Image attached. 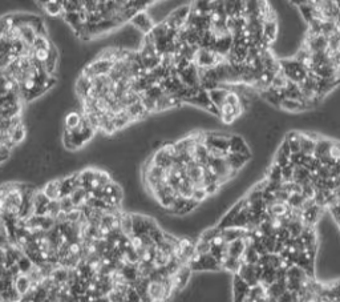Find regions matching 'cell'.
Listing matches in <instances>:
<instances>
[{
  "label": "cell",
  "mask_w": 340,
  "mask_h": 302,
  "mask_svg": "<svg viewBox=\"0 0 340 302\" xmlns=\"http://www.w3.org/2000/svg\"><path fill=\"white\" fill-rule=\"evenodd\" d=\"M0 302H4V297H3V293H0Z\"/></svg>",
  "instance_id": "7c38bea8"
},
{
  "label": "cell",
  "mask_w": 340,
  "mask_h": 302,
  "mask_svg": "<svg viewBox=\"0 0 340 302\" xmlns=\"http://www.w3.org/2000/svg\"><path fill=\"white\" fill-rule=\"evenodd\" d=\"M279 63L280 69L290 82L300 84L308 75V69L302 63H299L297 59H282V60H279Z\"/></svg>",
  "instance_id": "6da1fadb"
},
{
  "label": "cell",
  "mask_w": 340,
  "mask_h": 302,
  "mask_svg": "<svg viewBox=\"0 0 340 302\" xmlns=\"http://www.w3.org/2000/svg\"><path fill=\"white\" fill-rule=\"evenodd\" d=\"M251 159L250 156H246V155H241V153H231L229 152V155L226 156V161L230 165L232 170H236V172H239V170L242 169L243 166L246 165L249 163V160Z\"/></svg>",
  "instance_id": "52a82bcc"
},
{
  "label": "cell",
  "mask_w": 340,
  "mask_h": 302,
  "mask_svg": "<svg viewBox=\"0 0 340 302\" xmlns=\"http://www.w3.org/2000/svg\"><path fill=\"white\" fill-rule=\"evenodd\" d=\"M14 288L24 298L25 295L30 294L31 288H32V281H31L30 277L25 273H20V274H17L14 279Z\"/></svg>",
  "instance_id": "5b68a950"
},
{
  "label": "cell",
  "mask_w": 340,
  "mask_h": 302,
  "mask_svg": "<svg viewBox=\"0 0 340 302\" xmlns=\"http://www.w3.org/2000/svg\"><path fill=\"white\" fill-rule=\"evenodd\" d=\"M81 121H83V113L77 112V111H69L64 117V129L72 131V129L77 128Z\"/></svg>",
  "instance_id": "9c48e42d"
},
{
  "label": "cell",
  "mask_w": 340,
  "mask_h": 302,
  "mask_svg": "<svg viewBox=\"0 0 340 302\" xmlns=\"http://www.w3.org/2000/svg\"><path fill=\"white\" fill-rule=\"evenodd\" d=\"M43 193L49 198L51 201L54 200H60L61 198V184H60V177H55L51 180H47L44 183L43 188Z\"/></svg>",
  "instance_id": "3957f363"
},
{
  "label": "cell",
  "mask_w": 340,
  "mask_h": 302,
  "mask_svg": "<svg viewBox=\"0 0 340 302\" xmlns=\"http://www.w3.org/2000/svg\"><path fill=\"white\" fill-rule=\"evenodd\" d=\"M280 109L290 113L306 112L303 103L298 102V100H293V98H283L282 103H280Z\"/></svg>",
  "instance_id": "ba28073f"
},
{
  "label": "cell",
  "mask_w": 340,
  "mask_h": 302,
  "mask_svg": "<svg viewBox=\"0 0 340 302\" xmlns=\"http://www.w3.org/2000/svg\"><path fill=\"white\" fill-rule=\"evenodd\" d=\"M129 23H130L132 27L135 28L137 32H140L142 36H144V35L150 34L155 26L153 17L150 16L145 10L137 11V12L130 17Z\"/></svg>",
  "instance_id": "7a4b0ae2"
},
{
  "label": "cell",
  "mask_w": 340,
  "mask_h": 302,
  "mask_svg": "<svg viewBox=\"0 0 340 302\" xmlns=\"http://www.w3.org/2000/svg\"><path fill=\"white\" fill-rule=\"evenodd\" d=\"M44 11L47 12L49 16L56 17L60 16V15H64V4L59 2V0H49L48 3H45L43 6Z\"/></svg>",
  "instance_id": "30bf717a"
},
{
  "label": "cell",
  "mask_w": 340,
  "mask_h": 302,
  "mask_svg": "<svg viewBox=\"0 0 340 302\" xmlns=\"http://www.w3.org/2000/svg\"><path fill=\"white\" fill-rule=\"evenodd\" d=\"M230 152L231 153H241V155H246V156L251 157V152H250L249 145L246 144L245 139L239 135H231L230 136Z\"/></svg>",
  "instance_id": "277c9868"
},
{
  "label": "cell",
  "mask_w": 340,
  "mask_h": 302,
  "mask_svg": "<svg viewBox=\"0 0 340 302\" xmlns=\"http://www.w3.org/2000/svg\"><path fill=\"white\" fill-rule=\"evenodd\" d=\"M287 2H290V3L293 4V6H295V7H298V8H299L300 6H303V4L313 3L312 0H287Z\"/></svg>",
  "instance_id": "8fae6325"
},
{
  "label": "cell",
  "mask_w": 340,
  "mask_h": 302,
  "mask_svg": "<svg viewBox=\"0 0 340 302\" xmlns=\"http://www.w3.org/2000/svg\"><path fill=\"white\" fill-rule=\"evenodd\" d=\"M230 89L226 88V87H223V85H219V87H217V88H213L210 89L209 92V97L210 100H212V103L214 104V107H217L218 108V111L223 107V104H225L226 102V97H227V93H229Z\"/></svg>",
  "instance_id": "8992f818"
}]
</instances>
